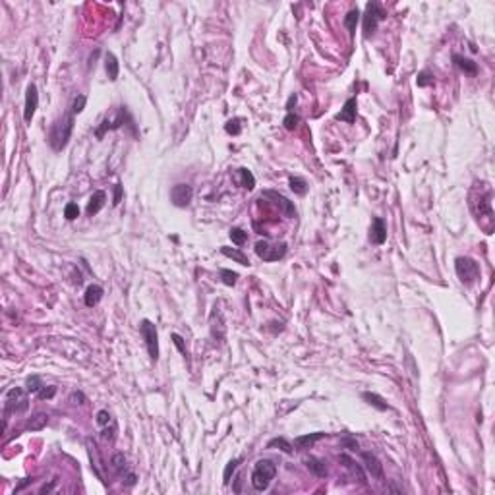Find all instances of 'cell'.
I'll list each match as a JSON object with an SVG mask.
<instances>
[{
	"instance_id": "cell-1",
	"label": "cell",
	"mask_w": 495,
	"mask_h": 495,
	"mask_svg": "<svg viewBox=\"0 0 495 495\" xmlns=\"http://www.w3.org/2000/svg\"><path fill=\"white\" fill-rule=\"evenodd\" d=\"M74 114H64L62 118H59L52 126H50L49 132V145L54 149V151H62L64 147L68 145L70 137H72V132H74Z\"/></svg>"
},
{
	"instance_id": "cell-2",
	"label": "cell",
	"mask_w": 495,
	"mask_h": 495,
	"mask_svg": "<svg viewBox=\"0 0 495 495\" xmlns=\"http://www.w3.org/2000/svg\"><path fill=\"white\" fill-rule=\"evenodd\" d=\"M277 476V464L269 458H261L253 466L252 472V487L255 491H265Z\"/></svg>"
},
{
	"instance_id": "cell-3",
	"label": "cell",
	"mask_w": 495,
	"mask_h": 495,
	"mask_svg": "<svg viewBox=\"0 0 495 495\" xmlns=\"http://www.w3.org/2000/svg\"><path fill=\"white\" fill-rule=\"evenodd\" d=\"M27 389L23 387H12L6 397H4V416L8 414H20V412H25L30 408V397H27Z\"/></svg>"
},
{
	"instance_id": "cell-4",
	"label": "cell",
	"mask_w": 495,
	"mask_h": 495,
	"mask_svg": "<svg viewBox=\"0 0 495 495\" xmlns=\"http://www.w3.org/2000/svg\"><path fill=\"white\" fill-rule=\"evenodd\" d=\"M387 18L385 10L381 8V4L371 0L366 4V14H364V37L368 39L369 35H373L375 30H377L379 21H383Z\"/></svg>"
},
{
	"instance_id": "cell-5",
	"label": "cell",
	"mask_w": 495,
	"mask_h": 495,
	"mask_svg": "<svg viewBox=\"0 0 495 495\" xmlns=\"http://www.w3.org/2000/svg\"><path fill=\"white\" fill-rule=\"evenodd\" d=\"M455 271L458 275V279L464 284H472V282L480 279V265L472 257H456Z\"/></svg>"
},
{
	"instance_id": "cell-6",
	"label": "cell",
	"mask_w": 495,
	"mask_h": 495,
	"mask_svg": "<svg viewBox=\"0 0 495 495\" xmlns=\"http://www.w3.org/2000/svg\"><path fill=\"white\" fill-rule=\"evenodd\" d=\"M255 253L263 261H279L286 255V244H271L269 240H259L255 244Z\"/></svg>"
},
{
	"instance_id": "cell-7",
	"label": "cell",
	"mask_w": 495,
	"mask_h": 495,
	"mask_svg": "<svg viewBox=\"0 0 495 495\" xmlns=\"http://www.w3.org/2000/svg\"><path fill=\"white\" fill-rule=\"evenodd\" d=\"M139 333L145 340L147 352H149V358L151 362L159 360V335H157V327L149 319L139 321Z\"/></svg>"
},
{
	"instance_id": "cell-8",
	"label": "cell",
	"mask_w": 495,
	"mask_h": 495,
	"mask_svg": "<svg viewBox=\"0 0 495 495\" xmlns=\"http://www.w3.org/2000/svg\"><path fill=\"white\" fill-rule=\"evenodd\" d=\"M126 118H130V117H128L126 107H118L114 112H110V114H107V117H105V120L101 122V126H99L97 132H95V136L101 139V137L105 136L107 132H110V130H118V128H122L124 124H126Z\"/></svg>"
},
{
	"instance_id": "cell-9",
	"label": "cell",
	"mask_w": 495,
	"mask_h": 495,
	"mask_svg": "<svg viewBox=\"0 0 495 495\" xmlns=\"http://www.w3.org/2000/svg\"><path fill=\"white\" fill-rule=\"evenodd\" d=\"M110 466H112V470H114V474L118 476V478H122V482L126 485H134L136 484V474L128 468V460H126V455L124 453H114L112 455V458H110Z\"/></svg>"
},
{
	"instance_id": "cell-10",
	"label": "cell",
	"mask_w": 495,
	"mask_h": 495,
	"mask_svg": "<svg viewBox=\"0 0 495 495\" xmlns=\"http://www.w3.org/2000/svg\"><path fill=\"white\" fill-rule=\"evenodd\" d=\"M470 207H472V211H474L476 219L480 221L482 217H485L489 223H491V190L489 188H485V192H480V195H478V199H474L472 197V201H470Z\"/></svg>"
},
{
	"instance_id": "cell-11",
	"label": "cell",
	"mask_w": 495,
	"mask_h": 495,
	"mask_svg": "<svg viewBox=\"0 0 495 495\" xmlns=\"http://www.w3.org/2000/svg\"><path fill=\"white\" fill-rule=\"evenodd\" d=\"M194 197V188L190 184H176L170 190V201L174 207H188Z\"/></svg>"
},
{
	"instance_id": "cell-12",
	"label": "cell",
	"mask_w": 495,
	"mask_h": 495,
	"mask_svg": "<svg viewBox=\"0 0 495 495\" xmlns=\"http://www.w3.org/2000/svg\"><path fill=\"white\" fill-rule=\"evenodd\" d=\"M37 107H39V91H37L35 83H30L27 91H25V105H23V120L25 122L33 120L35 112H37Z\"/></svg>"
},
{
	"instance_id": "cell-13",
	"label": "cell",
	"mask_w": 495,
	"mask_h": 495,
	"mask_svg": "<svg viewBox=\"0 0 495 495\" xmlns=\"http://www.w3.org/2000/svg\"><path fill=\"white\" fill-rule=\"evenodd\" d=\"M261 197H269V199H273V203L281 209V213L284 215V217H288V219H290V217H294V215H296L294 203H292V201H288V199H286L282 194H279V192H275V190H265V192H261Z\"/></svg>"
},
{
	"instance_id": "cell-14",
	"label": "cell",
	"mask_w": 495,
	"mask_h": 495,
	"mask_svg": "<svg viewBox=\"0 0 495 495\" xmlns=\"http://www.w3.org/2000/svg\"><path fill=\"white\" fill-rule=\"evenodd\" d=\"M369 240L373 244H381L387 240V224L381 217H373V223H371V230H369Z\"/></svg>"
},
{
	"instance_id": "cell-15",
	"label": "cell",
	"mask_w": 495,
	"mask_h": 495,
	"mask_svg": "<svg viewBox=\"0 0 495 495\" xmlns=\"http://www.w3.org/2000/svg\"><path fill=\"white\" fill-rule=\"evenodd\" d=\"M362 460H364V466H366V470L371 474V478L383 480V464L377 460V456L373 455V453L366 451V453H362Z\"/></svg>"
},
{
	"instance_id": "cell-16",
	"label": "cell",
	"mask_w": 495,
	"mask_h": 495,
	"mask_svg": "<svg viewBox=\"0 0 495 495\" xmlns=\"http://www.w3.org/2000/svg\"><path fill=\"white\" fill-rule=\"evenodd\" d=\"M335 118L340 122H346V124H354L356 122V97L346 99L344 107L340 108V112Z\"/></svg>"
},
{
	"instance_id": "cell-17",
	"label": "cell",
	"mask_w": 495,
	"mask_h": 495,
	"mask_svg": "<svg viewBox=\"0 0 495 495\" xmlns=\"http://www.w3.org/2000/svg\"><path fill=\"white\" fill-rule=\"evenodd\" d=\"M105 201H107V194L103 192V190H97V192H93V195L89 197V203H88V215L89 217H93V215H97L103 207H105Z\"/></svg>"
},
{
	"instance_id": "cell-18",
	"label": "cell",
	"mask_w": 495,
	"mask_h": 495,
	"mask_svg": "<svg viewBox=\"0 0 495 495\" xmlns=\"http://www.w3.org/2000/svg\"><path fill=\"white\" fill-rule=\"evenodd\" d=\"M304 462H306V466H308V470H310L311 474L317 476V478H327V474H329V470L325 466V460H321L317 456H308Z\"/></svg>"
},
{
	"instance_id": "cell-19",
	"label": "cell",
	"mask_w": 495,
	"mask_h": 495,
	"mask_svg": "<svg viewBox=\"0 0 495 495\" xmlns=\"http://www.w3.org/2000/svg\"><path fill=\"white\" fill-rule=\"evenodd\" d=\"M329 435V433H323V431H315V433H308V435H300L294 439V445L298 447L300 451H304V449H310L313 443H317L319 439H325V437Z\"/></svg>"
},
{
	"instance_id": "cell-20",
	"label": "cell",
	"mask_w": 495,
	"mask_h": 495,
	"mask_svg": "<svg viewBox=\"0 0 495 495\" xmlns=\"http://www.w3.org/2000/svg\"><path fill=\"white\" fill-rule=\"evenodd\" d=\"M101 298H103V288H101L99 284H89L85 294H83L85 306H88V308H95L99 302H101Z\"/></svg>"
},
{
	"instance_id": "cell-21",
	"label": "cell",
	"mask_w": 495,
	"mask_h": 495,
	"mask_svg": "<svg viewBox=\"0 0 495 495\" xmlns=\"http://www.w3.org/2000/svg\"><path fill=\"white\" fill-rule=\"evenodd\" d=\"M453 62L456 64V68H460L464 74H468V76H476V74H478V64H476L474 60L464 59V56H460V54H453Z\"/></svg>"
},
{
	"instance_id": "cell-22",
	"label": "cell",
	"mask_w": 495,
	"mask_h": 495,
	"mask_svg": "<svg viewBox=\"0 0 495 495\" xmlns=\"http://www.w3.org/2000/svg\"><path fill=\"white\" fill-rule=\"evenodd\" d=\"M105 70H107L108 79H110V81H117L118 72H120V64H118V59L112 54V52H107V54H105Z\"/></svg>"
},
{
	"instance_id": "cell-23",
	"label": "cell",
	"mask_w": 495,
	"mask_h": 495,
	"mask_svg": "<svg viewBox=\"0 0 495 495\" xmlns=\"http://www.w3.org/2000/svg\"><path fill=\"white\" fill-rule=\"evenodd\" d=\"M362 398L368 402L369 406H373V408H377V410H389V404H387V400L385 398L381 397V395H377V393H369V391H366V393H362Z\"/></svg>"
},
{
	"instance_id": "cell-24",
	"label": "cell",
	"mask_w": 495,
	"mask_h": 495,
	"mask_svg": "<svg viewBox=\"0 0 495 495\" xmlns=\"http://www.w3.org/2000/svg\"><path fill=\"white\" fill-rule=\"evenodd\" d=\"M339 462H342V466H344V468H348V470H350V472H352V474H354V476H358V480H360V482H362V484L366 482V476H364V470H362V466L356 464V462H354V458H350L348 455H340V456H339Z\"/></svg>"
},
{
	"instance_id": "cell-25",
	"label": "cell",
	"mask_w": 495,
	"mask_h": 495,
	"mask_svg": "<svg viewBox=\"0 0 495 495\" xmlns=\"http://www.w3.org/2000/svg\"><path fill=\"white\" fill-rule=\"evenodd\" d=\"M221 253L223 255H226V257H230L232 261L240 263V265H250V259H248V255L244 252H240V250H236V248H228V246H223L221 248Z\"/></svg>"
},
{
	"instance_id": "cell-26",
	"label": "cell",
	"mask_w": 495,
	"mask_h": 495,
	"mask_svg": "<svg viewBox=\"0 0 495 495\" xmlns=\"http://www.w3.org/2000/svg\"><path fill=\"white\" fill-rule=\"evenodd\" d=\"M47 424H49V414L39 412V414H35V416L25 424V429H30V431H39V429H43Z\"/></svg>"
},
{
	"instance_id": "cell-27",
	"label": "cell",
	"mask_w": 495,
	"mask_h": 495,
	"mask_svg": "<svg viewBox=\"0 0 495 495\" xmlns=\"http://www.w3.org/2000/svg\"><path fill=\"white\" fill-rule=\"evenodd\" d=\"M360 21V12L358 8H354V10H350L346 16H344V27L348 30L350 35H354L356 33V25H358Z\"/></svg>"
},
{
	"instance_id": "cell-28",
	"label": "cell",
	"mask_w": 495,
	"mask_h": 495,
	"mask_svg": "<svg viewBox=\"0 0 495 495\" xmlns=\"http://www.w3.org/2000/svg\"><path fill=\"white\" fill-rule=\"evenodd\" d=\"M275 447H279L282 453H286V455H290L292 451V443L288 441V439H284V437H273L271 441L267 443V449H275Z\"/></svg>"
},
{
	"instance_id": "cell-29",
	"label": "cell",
	"mask_w": 495,
	"mask_h": 495,
	"mask_svg": "<svg viewBox=\"0 0 495 495\" xmlns=\"http://www.w3.org/2000/svg\"><path fill=\"white\" fill-rule=\"evenodd\" d=\"M288 184H290V190L294 194L306 195V192H308V184H306V180L300 178V176H292L290 180H288Z\"/></svg>"
},
{
	"instance_id": "cell-30",
	"label": "cell",
	"mask_w": 495,
	"mask_h": 495,
	"mask_svg": "<svg viewBox=\"0 0 495 495\" xmlns=\"http://www.w3.org/2000/svg\"><path fill=\"white\" fill-rule=\"evenodd\" d=\"M238 174L242 178V188L246 190H253L255 188V176L252 174V170L248 168H238Z\"/></svg>"
},
{
	"instance_id": "cell-31",
	"label": "cell",
	"mask_w": 495,
	"mask_h": 495,
	"mask_svg": "<svg viewBox=\"0 0 495 495\" xmlns=\"http://www.w3.org/2000/svg\"><path fill=\"white\" fill-rule=\"evenodd\" d=\"M242 462V458H232L228 464H226V468H224V474H223V484L228 485L230 484V476L236 472V468H238V464Z\"/></svg>"
},
{
	"instance_id": "cell-32",
	"label": "cell",
	"mask_w": 495,
	"mask_h": 495,
	"mask_svg": "<svg viewBox=\"0 0 495 495\" xmlns=\"http://www.w3.org/2000/svg\"><path fill=\"white\" fill-rule=\"evenodd\" d=\"M228 236H230V240H232V244H236V246H242L246 240H248V232H244L242 228H238V226H234V228H230V232H228Z\"/></svg>"
},
{
	"instance_id": "cell-33",
	"label": "cell",
	"mask_w": 495,
	"mask_h": 495,
	"mask_svg": "<svg viewBox=\"0 0 495 495\" xmlns=\"http://www.w3.org/2000/svg\"><path fill=\"white\" fill-rule=\"evenodd\" d=\"M221 281L226 284V286H234L236 284V281H238V273L230 271V269H221Z\"/></svg>"
},
{
	"instance_id": "cell-34",
	"label": "cell",
	"mask_w": 495,
	"mask_h": 495,
	"mask_svg": "<svg viewBox=\"0 0 495 495\" xmlns=\"http://www.w3.org/2000/svg\"><path fill=\"white\" fill-rule=\"evenodd\" d=\"M240 118H232V120H228L226 124H224V130H226V134H230V136H238L240 132H242V126H240Z\"/></svg>"
},
{
	"instance_id": "cell-35",
	"label": "cell",
	"mask_w": 495,
	"mask_h": 495,
	"mask_svg": "<svg viewBox=\"0 0 495 495\" xmlns=\"http://www.w3.org/2000/svg\"><path fill=\"white\" fill-rule=\"evenodd\" d=\"M25 385H27L25 389H27L30 393H35V395H37L41 389H43V381H41L39 375H31V377H27V383H25Z\"/></svg>"
},
{
	"instance_id": "cell-36",
	"label": "cell",
	"mask_w": 495,
	"mask_h": 495,
	"mask_svg": "<svg viewBox=\"0 0 495 495\" xmlns=\"http://www.w3.org/2000/svg\"><path fill=\"white\" fill-rule=\"evenodd\" d=\"M282 124H284L286 130H294V128L300 124V117L294 114V112H286V117H284V120H282Z\"/></svg>"
},
{
	"instance_id": "cell-37",
	"label": "cell",
	"mask_w": 495,
	"mask_h": 495,
	"mask_svg": "<svg viewBox=\"0 0 495 495\" xmlns=\"http://www.w3.org/2000/svg\"><path fill=\"white\" fill-rule=\"evenodd\" d=\"M54 395H56V387H54V385H49V387L43 385V389L37 393V398H39V400H49V398H52Z\"/></svg>"
},
{
	"instance_id": "cell-38",
	"label": "cell",
	"mask_w": 495,
	"mask_h": 495,
	"mask_svg": "<svg viewBox=\"0 0 495 495\" xmlns=\"http://www.w3.org/2000/svg\"><path fill=\"white\" fill-rule=\"evenodd\" d=\"M85 103H88V97L85 95H78L72 103V114H79L83 108H85Z\"/></svg>"
},
{
	"instance_id": "cell-39",
	"label": "cell",
	"mask_w": 495,
	"mask_h": 495,
	"mask_svg": "<svg viewBox=\"0 0 495 495\" xmlns=\"http://www.w3.org/2000/svg\"><path fill=\"white\" fill-rule=\"evenodd\" d=\"M114 420H112V416L108 414V410H99L97 412V424L99 427H105V426H110Z\"/></svg>"
},
{
	"instance_id": "cell-40",
	"label": "cell",
	"mask_w": 495,
	"mask_h": 495,
	"mask_svg": "<svg viewBox=\"0 0 495 495\" xmlns=\"http://www.w3.org/2000/svg\"><path fill=\"white\" fill-rule=\"evenodd\" d=\"M64 217L68 219V221H74V219H78L79 217V207L78 203H68L66 207H64Z\"/></svg>"
},
{
	"instance_id": "cell-41",
	"label": "cell",
	"mask_w": 495,
	"mask_h": 495,
	"mask_svg": "<svg viewBox=\"0 0 495 495\" xmlns=\"http://www.w3.org/2000/svg\"><path fill=\"white\" fill-rule=\"evenodd\" d=\"M416 81H418V85H420V88H427V85H433V76H431L429 72H426V70H424V72H420V76H418Z\"/></svg>"
},
{
	"instance_id": "cell-42",
	"label": "cell",
	"mask_w": 495,
	"mask_h": 495,
	"mask_svg": "<svg viewBox=\"0 0 495 495\" xmlns=\"http://www.w3.org/2000/svg\"><path fill=\"white\" fill-rule=\"evenodd\" d=\"M170 337H172V342H174V344H176V348L180 350V354H186V344H184V339H182V337H180V335H178V333H172V335H170Z\"/></svg>"
},
{
	"instance_id": "cell-43",
	"label": "cell",
	"mask_w": 495,
	"mask_h": 495,
	"mask_svg": "<svg viewBox=\"0 0 495 495\" xmlns=\"http://www.w3.org/2000/svg\"><path fill=\"white\" fill-rule=\"evenodd\" d=\"M70 400L74 402V404H85V395L83 393H72V397H70Z\"/></svg>"
},
{
	"instance_id": "cell-44",
	"label": "cell",
	"mask_w": 495,
	"mask_h": 495,
	"mask_svg": "<svg viewBox=\"0 0 495 495\" xmlns=\"http://www.w3.org/2000/svg\"><path fill=\"white\" fill-rule=\"evenodd\" d=\"M232 491L234 493H242V474H238L236 478H234Z\"/></svg>"
},
{
	"instance_id": "cell-45",
	"label": "cell",
	"mask_w": 495,
	"mask_h": 495,
	"mask_svg": "<svg viewBox=\"0 0 495 495\" xmlns=\"http://www.w3.org/2000/svg\"><path fill=\"white\" fill-rule=\"evenodd\" d=\"M120 199H122V186L117 184L114 186V199H112V203L118 205L120 203Z\"/></svg>"
},
{
	"instance_id": "cell-46",
	"label": "cell",
	"mask_w": 495,
	"mask_h": 495,
	"mask_svg": "<svg viewBox=\"0 0 495 495\" xmlns=\"http://www.w3.org/2000/svg\"><path fill=\"white\" fill-rule=\"evenodd\" d=\"M296 101H298L296 95H290V97H288V103H286V110H288V112H292V107H296Z\"/></svg>"
},
{
	"instance_id": "cell-47",
	"label": "cell",
	"mask_w": 495,
	"mask_h": 495,
	"mask_svg": "<svg viewBox=\"0 0 495 495\" xmlns=\"http://www.w3.org/2000/svg\"><path fill=\"white\" fill-rule=\"evenodd\" d=\"M54 484H56V480H52L50 484H45L43 487H41L39 493H49V491H52V487H54Z\"/></svg>"
},
{
	"instance_id": "cell-48",
	"label": "cell",
	"mask_w": 495,
	"mask_h": 495,
	"mask_svg": "<svg viewBox=\"0 0 495 495\" xmlns=\"http://www.w3.org/2000/svg\"><path fill=\"white\" fill-rule=\"evenodd\" d=\"M342 445L352 447V451H356V449H358V443H356L354 439H342Z\"/></svg>"
}]
</instances>
